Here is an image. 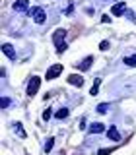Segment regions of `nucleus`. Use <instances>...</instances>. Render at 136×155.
Masks as SVG:
<instances>
[{
	"label": "nucleus",
	"mask_w": 136,
	"mask_h": 155,
	"mask_svg": "<svg viewBox=\"0 0 136 155\" xmlns=\"http://www.w3.org/2000/svg\"><path fill=\"white\" fill-rule=\"evenodd\" d=\"M109 48V41H101V45H99V51H107Z\"/></svg>",
	"instance_id": "obj_19"
},
{
	"label": "nucleus",
	"mask_w": 136,
	"mask_h": 155,
	"mask_svg": "<svg viewBox=\"0 0 136 155\" xmlns=\"http://www.w3.org/2000/svg\"><path fill=\"white\" fill-rule=\"evenodd\" d=\"M14 12H29V0H16Z\"/></svg>",
	"instance_id": "obj_5"
},
{
	"label": "nucleus",
	"mask_w": 136,
	"mask_h": 155,
	"mask_svg": "<svg viewBox=\"0 0 136 155\" xmlns=\"http://www.w3.org/2000/svg\"><path fill=\"white\" fill-rule=\"evenodd\" d=\"M101 21H103V23H111V18L109 16H103V18H101Z\"/></svg>",
	"instance_id": "obj_22"
},
{
	"label": "nucleus",
	"mask_w": 136,
	"mask_h": 155,
	"mask_svg": "<svg viewBox=\"0 0 136 155\" xmlns=\"http://www.w3.org/2000/svg\"><path fill=\"white\" fill-rule=\"evenodd\" d=\"M105 132V124L103 122H93L90 126V134H101Z\"/></svg>",
	"instance_id": "obj_10"
},
{
	"label": "nucleus",
	"mask_w": 136,
	"mask_h": 155,
	"mask_svg": "<svg viewBox=\"0 0 136 155\" xmlns=\"http://www.w3.org/2000/svg\"><path fill=\"white\" fill-rule=\"evenodd\" d=\"M91 64H93V56H86L84 60H82L80 64H78V70H82V72H84V70H87V68H90Z\"/></svg>",
	"instance_id": "obj_11"
},
{
	"label": "nucleus",
	"mask_w": 136,
	"mask_h": 155,
	"mask_svg": "<svg viewBox=\"0 0 136 155\" xmlns=\"http://www.w3.org/2000/svg\"><path fill=\"white\" fill-rule=\"evenodd\" d=\"M68 84L76 85V87H82V85H84V78L78 76V74H72V76H68Z\"/></svg>",
	"instance_id": "obj_8"
},
{
	"label": "nucleus",
	"mask_w": 136,
	"mask_h": 155,
	"mask_svg": "<svg viewBox=\"0 0 136 155\" xmlns=\"http://www.w3.org/2000/svg\"><path fill=\"white\" fill-rule=\"evenodd\" d=\"M99 85H101V80H99V78H97V80H95V84H93V87H91V91H90V93H91V95H97V91H99Z\"/></svg>",
	"instance_id": "obj_16"
},
{
	"label": "nucleus",
	"mask_w": 136,
	"mask_h": 155,
	"mask_svg": "<svg viewBox=\"0 0 136 155\" xmlns=\"http://www.w3.org/2000/svg\"><path fill=\"white\" fill-rule=\"evenodd\" d=\"M2 52L10 58V60H16V48L10 45V43H4V45H2Z\"/></svg>",
	"instance_id": "obj_6"
},
{
	"label": "nucleus",
	"mask_w": 136,
	"mask_h": 155,
	"mask_svg": "<svg viewBox=\"0 0 136 155\" xmlns=\"http://www.w3.org/2000/svg\"><path fill=\"white\" fill-rule=\"evenodd\" d=\"M124 12H126L124 2H117V4H113V8H111V14H113V16H123Z\"/></svg>",
	"instance_id": "obj_7"
},
{
	"label": "nucleus",
	"mask_w": 136,
	"mask_h": 155,
	"mask_svg": "<svg viewBox=\"0 0 136 155\" xmlns=\"http://www.w3.org/2000/svg\"><path fill=\"white\" fill-rule=\"evenodd\" d=\"M39 85H41V78H39V76H33L31 80H29V84H27V95L33 97V95L37 93Z\"/></svg>",
	"instance_id": "obj_3"
},
{
	"label": "nucleus",
	"mask_w": 136,
	"mask_h": 155,
	"mask_svg": "<svg viewBox=\"0 0 136 155\" xmlns=\"http://www.w3.org/2000/svg\"><path fill=\"white\" fill-rule=\"evenodd\" d=\"M51 109H45V110H43V120H49V118H51Z\"/></svg>",
	"instance_id": "obj_17"
},
{
	"label": "nucleus",
	"mask_w": 136,
	"mask_h": 155,
	"mask_svg": "<svg viewBox=\"0 0 136 155\" xmlns=\"http://www.w3.org/2000/svg\"><path fill=\"white\" fill-rule=\"evenodd\" d=\"M51 149H53V138H49L45 143V151H51Z\"/></svg>",
	"instance_id": "obj_18"
},
{
	"label": "nucleus",
	"mask_w": 136,
	"mask_h": 155,
	"mask_svg": "<svg viewBox=\"0 0 136 155\" xmlns=\"http://www.w3.org/2000/svg\"><path fill=\"white\" fill-rule=\"evenodd\" d=\"M124 64L130 66V68H136V54H130V56H124Z\"/></svg>",
	"instance_id": "obj_12"
},
{
	"label": "nucleus",
	"mask_w": 136,
	"mask_h": 155,
	"mask_svg": "<svg viewBox=\"0 0 136 155\" xmlns=\"http://www.w3.org/2000/svg\"><path fill=\"white\" fill-rule=\"evenodd\" d=\"M55 116H56V118H58V120H62V118H66V116H68V109H66V107H62V109H58V110H56V113H55Z\"/></svg>",
	"instance_id": "obj_13"
},
{
	"label": "nucleus",
	"mask_w": 136,
	"mask_h": 155,
	"mask_svg": "<svg viewBox=\"0 0 136 155\" xmlns=\"http://www.w3.org/2000/svg\"><path fill=\"white\" fill-rule=\"evenodd\" d=\"M62 70H64V66H62V64H53V66L47 70L45 80H55V78H58V76L62 74Z\"/></svg>",
	"instance_id": "obj_2"
},
{
	"label": "nucleus",
	"mask_w": 136,
	"mask_h": 155,
	"mask_svg": "<svg viewBox=\"0 0 136 155\" xmlns=\"http://www.w3.org/2000/svg\"><path fill=\"white\" fill-rule=\"evenodd\" d=\"M64 37H66V31H64V29H56V31L53 33V41H55V47L62 45V43H64Z\"/></svg>",
	"instance_id": "obj_4"
},
{
	"label": "nucleus",
	"mask_w": 136,
	"mask_h": 155,
	"mask_svg": "<svg viewBox=\"0 0 136 155\" xmlns=\"http://www.w3.org/2000/svg\"><path fill=\"white\" fill-rule=\"evenodd\" d=\"M107 110H109V103H99L97 105V113L99 114H105Z\"/></svg>",
	"instance_id": "obj_15"
},
{
	"label": "nucleus",
	"mask_w": 136,
	"mask_h": 155,
	"mask_svg": "<svg viewBox=\"0 0 136 155\" xmlns=\"http://www.w3.org/2000/svg\"><path fill=\"white\" fill-rule=\"evenodd\" d=\"M111 151H113V149H99V153H97V155H109Z\"/></svg>",
	"instance_id": "obj_21"
},
{
	"label": "nucleus",
	"mask_w": 136,
	"mask_h": 155,
	"mask_svg": "<svg viewBox=\"0 0 136 155\" xmlns=\"http://www.w3.org/2000/svg\"><path fill=\"white\" fill-rule=\"evenodd\" d=\"M8 105H10V99L8 97H2V109H6Z\"/></svg>",
	"instance_id": "obj_20"
},
{
	"label": "nucleus",
	"mask_w": 136,
	"mask_h": 155,
	"mask_svg": "<svg viewBox=\"0 0 136 155\" xmlns=\"http://www.w3.org/2000/svg\"><path fill=\"white\" fill-rule=\"evenodd\" d=\"M14 132H16L19 138H25V132H23V128H22V124H19V122H14Z\"/></svg>",
	"instance_id": "obj_14"
},
{
	"label": "nucleus",
	"mask_w": 136,
	"mask_h": 155,
	"mask_svg": "<svg viewBox=\"0 0 136 155\" xmlns=\"http://www.w3.org/2000/svg\"><path fill=\"white\" fill-rule=\"evenodd\" d=\"M107 138L113 140V142H119V140H121V134H119V130H117V126H109V130H107Z\"/></svg>",
	"instance_id": "obj_9"
},
{
	"label": "nucleus",
	"mask_w": 136,
	"mask_h": 155,
	"mask_svg": "<svg viewBox=\"0 0 136 155\" xmlns=\"http://www.w3.org/2000/svg\"><path fill=\"white\" fill-rule=\"evenodd\" d=\"M27 14L33 18V21H35L37 25H43V23L47 21V12H45V10H43L41 6H37V8H31Z\"/></svg>",
	"instance_id": "obj_1"
}]
</instances>
